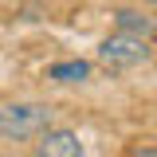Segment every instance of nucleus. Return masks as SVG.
I'll use <instances>...</instances> for the list:
<instances>
[{
  "mask_svg": "<svg viewBox=\"0 0 157 157\" xmlns=\"http://www.w3.org/2000/svg\"><path fill=\"white\" fill-rule=\"evenodd\" d=\"M51 106L43 102H12L0 110V137L8 141H32V137L51 130Z\"/></svg>",
  "mask_w": 157,
  "mask_h": 157,
  "instance_id": "nucleus-1",
  "label": "nucleus"
},
{
  "mask_svg": "<svg viewBox=\"0 0 157 157\" xmlns=\"http://www.w3.org/2000/svg\"><path fill=\"white\" fill-rule=\"evenodd\" d=\"M98 59H102L106 67H137V63L149 59V43L137 39V36H122V32H114V36L98 47Z\"/></svg>",
  "mask_w": 157,
  "mask_h": 157,
  "instance_id": "nucleus-2",
  "label": "nucleus"
},
{
  "mask_svg": "<svg viewBox=\"0 0 157 157\" xmlns=\"http://www.w3.org/2000/svg\"><path fill=\"white\" fill-rule=\"evenodd\" d=\"M39 157H82V141H78V134H71V130H47V134H39V145H36Z\"/></svg>",
  "mask_w": 157,
  "mask_h": 157,
  "instance_id": "nucleus-3",
  "label": "nucleus"
},
{
  "mask_svg": "<svg viewBox=\"0 0 157 157\" xmlns=\"http://www.w3.org/2000/svg\"><path fill=\"white\" fill-rule=\"evenodd\" d=\"M114 20H118V32H122V36L149 39V36L157 32V28H153V20H145L141 12H130V8H118V12H114Z\"/></svg>",
  "mask_w": 157,
  "mask_h": 157,
  "instance_id": "nucleus-4",
  "label": "nucleus"
},
{
  "mask_svg": "<svg viewBox=\"0 0 157 157\" xmlns=\"http://www.w3.org/2000/svg\"><path fill=\"white\" fill-rule=\"evenodd\" d=\"M86 75H90L86 59H67V63H51L47 67V78H55V82H82Z\"/></svg>",
  "mask_w": 157,
  "mask_h": 157,
  "instance_id": "nucleus-5",
  "label": "nucleus"
},
{
  "mask_svg": "<svg viewBox=\"0 0 157 157\" xmlns=\"http://www.w3.org/2000/svg\"><path fill=\"white\" fill-rule=\"evenodd\" d=\"M130 157H157V149H153V145H141V149H134Z\"/></svg>",
  "mask_w": 157,
  "mask_h": 157,
  "instance_id": "nucleus-6",
  "label": "nucleus"
},
{
  "mask_svg": "<svg viewBox=\"0 0 157 157\" xmlns=\"http://www.w3.org/2000/svg\"><path fill=\"white\" fill-rule=\"evenodd\" d=\"M149 4H157V0H149Z\"/></svg>",
  "mask_w": 157,
  "mask_h": 157,
  "instance_id": "nucleus-7",
  "label": "nucleus"
}]
</instances>
